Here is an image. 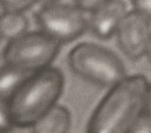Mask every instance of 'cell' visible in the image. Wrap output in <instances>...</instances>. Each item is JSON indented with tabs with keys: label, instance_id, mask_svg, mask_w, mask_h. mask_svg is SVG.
Here are the masks:
<instances>
[{
	"label": "cell",
	"instance_id": "1",
	"mask_svg": "<svg viewBox=\"0 0 151 133\" xmlns=\"http://www.w3.org/2000/svg\"><path fill=\"white\" fill-rule=\"evenodd\" d=\"M149 81L143 74L126 75L110 87L93 111L86 131L90 133L131 132L145 112Z\"/></svg>",
	"mask_w": 151,
	"mask_h": 133
},
{
	"label": "cell",
	"instance_id": "2",
	"mask_svg": "<svg viewBox=\"0 0 151 133\" xmlns=\"http://www.w3.org/2000/svg\"><path fill=\"white\" fill-rule=\"evenodd\" d=\"M64 74L54 67L33 72L8 98L13 125L32 127L59 100L64 89Z\"/></svg>",
	"mask_w": 151,
	"mask_h": 133
},
{
	"label": "cell",
	"instance_id": "3",
	"mask_svg": "<svg viewBox=\"0 0 151 133\" xmlns=\"http://www.w3.org/2000/svg\"><path fill=\"white\" fill-rule=\"evenodd\" d=\"M71 71L100 87H111L126 77L123 61L110 49L92 42H80L67 55Z\"/></svg>",
	"mask_w": 151,
	"mask_h": 133
},
{
	"label": "cell",
	"instance_id": "4",
	"mask_svg": "<svg viewBox=\"0 0 151 133\" xmlns=\"http://www.w3.org/2000/svg\"><path fill=\"white\" fill-rule=\"evenodd\" d=\"M61 45L44 31L26 32L8 40L2 58L5 64L33 73L50 67L59 54Z\"/></svg>",
	"mask_w": 151,
	"mask_h": 133
},
{
	"label": "cell",
	"instance_id": "5",
	"mask_svg": "<svg viewBox=\"0 0 151 133\" xmlns=\"http://www.w3.org/2000/svg\"><path fill=\"white\" fill-rule=\"evenodd\" d=\"M40 29L61 44H68L90 27V16L79 7L59 4H45L35 14Z\"/></svg>",
	"mask_w": 151,
	"mask_h": 133
},
{
	"label": "cell",
	"instance_id": "6",
	"mask_svg": "<svg viewBox=\"0 0 151 133\" xmlns=\"http://www.w3.org/2000/svg\"><path fill=\"white\" fill-rule=\"evenodd\" d=\"M117 44L120 51L131 60L145 55L151 40V21L137 11L126 12L117 31Z\"/></svg>",
	"mask_w": 151,
	"mask_h": 133
},
{
	"label": "cell",
	"instance_id": "7",
	"mask_svg": "<svg viewBox=\"0 0 151 133\" xmlns=\"http://www.w3.org/2000/svg\"><path fill=\"white\" fill-rule=\"evenodd\" d=\"M126 5L123 0H109L90 15V29L99 39H110L126 14Z\"/></svg>",
	"mask_w": 151,
	"mask_h": 133
},
{
	"label": "cell",
	"instance_id": "8",
	"mask_svg": "<svg viewBox=\"0 0 151 133\" xmlns=\"http://www.w3.org/2000/svg\"><path fill=\"white\" fill-rule=\"evenodd\" d=\"M33 132L40 133H64L71 128V113L61 105H54L32 127Z\"/></svg>",
	"mask_w": 151,
	"mask_h": 133
},
{
	"label": "cell",
	"instance_id": "9",
	"mask_svg": "<svg viewBox=\"0 0 151 133\" xmlns=\"http://www.w3.org/2000/svg\"><path fill=\"white\" fill-rule=\"evenodd\" d=\"M28 19L22 12L4 11L0 14V35L2 39L12 40L27 32Z\"/></svg>",
	"mask_w": 151,
	"mask_h": 133
},
{
	"label": "cell",
	"instance_id": "10",
	"mask_svg": "<svg viewBox=\"0 0 151 133\" xmlns=\"http://www.w3.org/2000/svg\"><path fill=\"white\" fill-rule=\"evenodd\" d=\"M28 75L29 73L5 64L0 67V93L9 98Z\"/></svg>",
	"mask_w": 151,
	"mask_h": 133
},
{
	"label": "cell",
	"instance_id": "11",
	"mask_svg": "<svg viewBox=\"0 0 151 133\" xmlns=\"http://www.w3.org/2000/svg\"><path fill=\"white\" fill-rule=\"evenodd\" d=\"M13 126L14 125L11 118L8 97L0 93V132L9 131Z\"/></svg>",
	"mask_w": 151,
	"mask_h": 133
},
{
	"label": "cell",
	"instance_id": "12",
	"mask_svg": "<svg viewBox=\"0 0 151 133\" xmlns=\"http://www.w3.org/2000/svg\"><path fill=\"white\" fill-rule=\"evenodd\" d=\"M37 2H39V0H0V6L4 11L25 12Z\"/></svg>",
	"mask_w": 151,
	"mask_h": 133
},
{
	"label": "cell",
	"instance_id": "13",
	"mask_svg": "<svg viewBox=\"0 0 151 133\" xmlns=\"http://www.w3.org/2000/svg\"><path fill=\"white\" fill-rule=\"evenodd\" d=\"M107 1L109 0H74V5L86 13H92Z\"/></svg>",
	"mask_w": 151,
	"mask_h": 133
},
{
	"label": "cell",
	"instance_id": "14",
	"mask_svg": "<svg viewBox=\"0 0 151 133\" xmlns=\"http://www.w3.org/2000/svg\"><path fill=\"white\" fill-rule=\"evenodd\" d=\"M133 9L151 21V0H131Z\"/></svg>",
	"mask_w": 151,
	"mask_h": 133
},
{
	"label": "cell",
	"instance_id": "15",
	"mask_svg": "<svg viewBox=\"0 0 151 133\" xmlns=\"http://www.w3.org/2000/svg\"><path fill=\"white\" fill-rule=\"evenodd\" d=\"M131 132H151V118L144 112L133 125Z\"/></svg>",
	"mask_w": 151,
	"mask_h": 133
},
{
	"label": "cell",
	"instance_id": "16",
	"mask_svg": "<svg viewBox=\"0 0 151 133\" xmlns=\"http://www.w3.org/2000/svg\"><path fill=\"white\" fill-rule=\"evenodd\" d=\"M145 113L151 118V82L149 84V88H147L146 105H145Z\"/></svg>",
	"mask_w": 151,
	"mask_h": 133
},
{
	"label": "cell",
	"instance_id": "17",
	"mask_svg": "<svg viewBox=\"0 0 151 133\" xmlns=\"http://www.w3.org/2000/svg\"><path fill=\"white\" fill-rule=\"evenodd\" d=\"M145 55L147 56V59H149V61H150V64H151V40H150V42H149V46H147V49H146Z\"/></svg>",
	"mask_w": 151,
	"mask_h": 133
},
{
	"label": "cell",
	"instance_id": "18",
	"mask_svg": "<svg viewBox=\"0 0 151 133\" xmlns=\"http://www.w3.org/2000/svg\"><path fill=\"white\" fill-rule=\"evenodd\" d=\"M54 1H57V0H39V2H41L42 5H45V4H50V2H54Z\"/></svg>",
	"mask_w": 151,
	"mask_h": 133
},
{
	"label": "cell",
	"instance_id": "19",
	"mask_svg": "<svg viewBox=\"0 0 151 133\" xmlns=\"http://www.w3.org/2000/svg\"><path fill=\"white\" fill-rule=\"evenodd\" d=\"M1 39H2V38H1V35H0V40H1Z\"/></svg>",
	"mask_w": 151,
	"mask_h": 133
}]
</instances>
